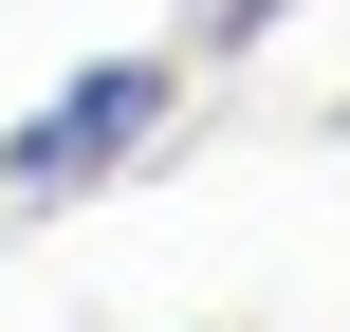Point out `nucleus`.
<instances>
[{"label":"nucleus","mask_w":350,"mask_h":332,"mask_svg":"<svg viewBox=\"0 0 350 332\" xmlns=\"http://www.w3.org/2000/svg\"><path fill=\"white\" fill-rule=\"evenodd\" d=\"M166 129H185V55H166V37L74 55V74H55V92L0 129V203H37V222H55V203H92V185H129Z\"/></svg>","instance_id":"f257e3e1"},{"label":"nucleus","mask_w":350,"mask_h":332,"mask_svg":"<svg viewBox=\"0 0 350 332\" xmlns=\"http://www.w3.org/2000/svg\"><path fill=\"white\" fill-rule=\"evenodd\" d=\"M277 18H295V0H185V37H166V55H185V74H203V55H258V37H277Z\"/></svg>","instance_id":"f03ea898"}]
</instances>
